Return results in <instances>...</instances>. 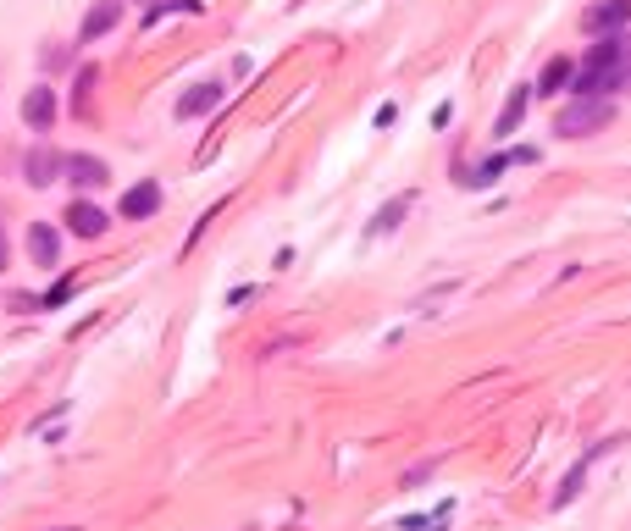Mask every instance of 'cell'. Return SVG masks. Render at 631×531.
Masks as SVG:
<instances>
[{
	"mask_svg": "<svg viewBox=\"0 0 631 531\" xmlns=\"http://www.w3.org/2000/svg\"><path fill=\"white\" fill-rule=\"evenodd\" d=\"M410 211V194H399V200H388L382 205L377 216H371V233H393V227H399V216Z\"/></svg>",
	"mask_w": 631,
	"mask_h": 531,
	"instance_id": "15",
	"label": "cell"
},
{
	"mask_svg": "<svg viewBox=\"0 0 631 531\" xmlns=\"http://www.w3.org/2000/svg\"><path fill=\"white\" fill-rule=\"evenodd\" d=\"M67 299H72V283H56V288H50V294H45V310L67 305Z\"/></svg>",
	"mask_w": 631,
	"mask_h": 531,
	"instance_id": "19",
	"label": "cell"
},
{
	"mask_svg": "<svg viewBox=\"0 0 631 531\" xmlns=\"http://www.w3.org/2000/svg\"><path fill=\"white\" fill-rule=\"evenodd\" d=\"M626 78H631V67H626V39H598L593 50L582 56V67H576V95L582 100H609L615 89H626Z\"/></svg>",
	"mask_w": 631,
	"mask_h": 531,
	"instance_id": "1",
	"label": "cell"
},
{
	"mask_svg": "<svg viewBox=\"0 0 631 531\" xmlns=\"http://www.w3.org/2000/svg\"><path fill=\"white\" fill-rule=\"evenodd\" d=\"M56 111H61V100H56V89H50V83H39V89H28V95H23V122L34 133H50Z\"/></svg>",
	"mask_w": 631,
	"mask_h": 531,
	"instance_id": "5",
	"label": "cell"
},
{
	"mask_svg": "<svg viewBox=\"0 0 631 531\" xmlns=\"http://www.w3.org/2000/svg\"><path fill=\"white\" fill-rule=\"evenodd\" d=\"M609 122H615V100H582L576 95L571 106H560L554 133H560V139H587V133L609 128Z\"/></svg>",
	"mask_w": 631,
	"mask_h": 531,
	"instance_id": "2",
	"label": "cell"
},
{
	"mask_svg": "<svg viewBox=\"0 0 631 531\" xmlns=\"http://www.w3.org/2000/svg\"><path fill=\"white\" fill-rule=\"evenodd\" d=\"M106 177L111 172L100 155H67V166H61V183H72V189H100Z\"/></svg>",
	"mask_w": 631,
	"mask_h": 531,
	"instance_id": "8",
	"label": "cell"
},
{
	"mask_svg": "<svg viewBox=\"0 0 631 531\" xmlns=\"http://www.w3.org/2000/svg\"><path fill=\"white\" fill-rule=\"evenodd\" d=\"M6 260H12V249H6V227H0V272H6Z\"/></svg>",
	"mask_w": 631,
	"mask_h": 531,
	"instance_id": "20",
	"label": "cell"
},
{
	"mask_svg": "<svg viewBox=\"0 0 631 531\" xmlns=\"http://www.w3.org/2000/svg\"><path fill=\"white\" fill-rule=\"evenodd\" d=\"M526 100H532V89H515V95H510V106L499 111V122H493V139H510V133L521 128V117H526Z\"/></svg>",
	"mask_w": 631,
	"mask_h": 531,
	"instance_id": "12",
	"label": "cell"
},
{
	"mask_svg": "<svg viewBox=\"0 0 631 531\" xmlns=\"http://www.w3.org/2000/svg\"><path fill=\"white\" fill-rule=\"evenodd\" d=\"M510 161H515V150H510V155H493V161H477V166H471V172L460 177V183H465V189H482V183H493V177H499V172H504V166H510Z\"/></svg>",
	"mask_w": 631,
	"mask_h": 531,
	"instance_id": "14",
	"label": "cell"
},
{
	"mask_svg": "<svg viewBox=\"0 0 631 531\" xmlns=\"http://www.w3.org/2000/svg\"><path fill=\"white\" fill-rule=\"evenodd\" d=\"M172 12H200V6H194V0H172V6H155L144 23H161V17H172Z\"/></svg>",
	"mask_w": 631,
	"mask_h": 531,
	"instance_id": "18",
	"label": "cell"
},
{
	"mask_svg": "<svg viewBox=\"0 0 631 531\" xmlns=\"http://www.w3.org/2000/svg\"><path fill=\"white\" fill-rule=\"evenodd\" d=\"M100 83V67H78V117H89V95Z\"/></svg>",
	"mask_w": 631,
	"mask_h": 531,
	"instance_id": "16",
	"label": "cell"
},
{
	"mask_svg": "<svg viewBox=\"0 0 631 531\" xmlns=\"http://www.w3.org/2000/svg\"><path fill=\"white\" fill-rule=\"evenodd\" d=\"M139 6H144V0H139Z\"/></svg>",
	"mask_w": 631,
	"mask_h": 531,
	"instance_id": "21",
	"label": "cell"
},
{
	"mask_svg": "<svg viewBox=\"0 0 631 531\" xmlns=\"http://www.w3.org/2000/svg\"><path fill=\"white\" fill-rule=\"evenodd\" d=\"M28 255H34V266H56L61 238H56V227H50V222H34V227H28Z\"/></svg>",
	"mask_w": 631,
	"mask_h": 531,
	"instance_id": "11",
	"label": "cell"
},
{
	"mask_svg": "<svg viewBox=\"0 0 631 531\" xmlns=\"http://www.w3.org/2000/svg\"><path fill=\"white\" fill-rule=\"evenodd\" d=\"M155 211H161V183H150V177L122 194V216H128V222H144V216H155Z\"/></svg>",
	"mask_w": 631,
	"mask_h": 531,
	"instance_id": "9",
	"label": "cell"
},
{
	"mask_svg": "<svg viewBox=\"0 0 631 531\" xmlns=\"http://www.w3.org/2000/svg\"><path fill=\"white\" fill-rule=\"evenodd\" d=\"M626 23H631V0H598V6L582 12V34L593 39H615Z\"/></svg>",
	"mask_w": 631,
	"mask_h": 531,
	"instance_id": "3",
	"label": "cell"
},
{
	"mask_svg": "<svg viewBox=\"0 0 631 531\" xmlns=\"http://www.w3.org/2000/svg\"><path fill=\"white\" fill-rule=\"evenodd\" d=\"M67 227H72L78 238H100V233L111 227V216L100 211V205H89V200H72V205H67Z\"/></svg>",
	"mask_w": 631,
	"mask_h": 531,
	"instance_id": "10",
	"label": "cell"
},
{
	"mask_svg": "<svg viewBox=\"0 0 631 531\" xmlns=\"http://www.w3.org/2000/svg\"><path fill=\"white\" fill-rule=\"evenodd\" d=\"M61 166H67V155H56L50 144H34V150H28V161H23V172H28V183H34V189H50V183H61Z\"/></svg>",
	"mask_w": 631,
	"mask_h": 531,
	"instance_id": "7",
	"label": "cell"
},
{
	"mask_svg": "<svg viewBox=\"0 0 631 531\" xmlns=\"http://www.w3.org/2000/svg\"><path fill=\"white\" fill-rule=\"evenodd\" d=\"M67 61H72L67 45H45V50H39V67H45V72H61Z\"/></svg>",
	"mask_w": 631,
	"mask_h": 531,
	"instance_id": "17",
	"label": "cell"
},
{
	"mask_svg": "<svg viewBox=\"0 0 631 531\" xmlns=\"http://www.w3.org/2000/svg\"><path fill=\"white\" fill-rule=\"evenodd\" d=\"M227 100V83H194V89H183L178 95V122H194V117H211L216 106Z\"/></svg>",
	"mask_w": 631,
	"mask_h": 531,
	"instance_id": "4",
	"label": "cell"
},
{
	"mask_svg": "<svg viewBox=\"0 0 631 531\" xmlns=\"http://www.w3.org/2000/svg\"><path fill=\"white\" fill-rule=\"evenodd\" d=\"M565 83H576V61L571 56H554V61H548V72H543V83H537V95H560Z\"/></svg>",
	"mask_w": 631,
	"mask_h": 531,
	"instance_id": "13",
	"label": "cell"
},
{
	"mask_svg": "<svg viewBox=\"0 0 631 531\" xmlns=\"http://www.w3.org/2000/svg\"><path fill=\"white\" fill-rule=\"evenodd\" d=\"M117 23H122V0H95L84 12V23H78V45H95V39L111 34Z\"/></svg>",
	"mask_w": 631,
	"mask_h": 531,
	"instance_id": "6",
	"label": "cell"
}]
</instances>
